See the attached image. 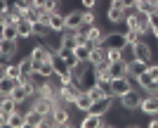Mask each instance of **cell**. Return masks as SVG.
Instances as JSON below:
<instances>
[{
    "instance_id": "1",
    "label": "cell",
    "mask_w": 158,
    "mask_h": 128,
    "mask_svg": "<svg viewBox=\"0 0 158 128\" xmlns=\"http://www.w3.org/2000/svg\"><path fill=\"white\" fill-rule=\"evenodd\" d=\"M144 90L142 88H132V90H127L125 95H120V97H116V100L120 102V107L127 109V112H137L139 107H142V100H144Z\"/></svg>"
},
{
    "instance_id": "2",
    "label": "cell",
    "mask_w": 158,
    "mask_h": 128,
    "mask_svg": "<svg viewBox=\"0 0 158 128\" xmlns=\"http://www.w3.org/2000/svg\"><path fill=\"white\" fill-rule=\"evenodd\" d=\"M83 93V88L78 86V81H71V83H59V97L64 104H73L76 97Z\"/></svg>"
},
{
    "instance_id": "3",
    "label": "cell",
    "mask_w": 158,
    "mask_h": 128,
    "mask_svg": "<svg viewBox=\"0 0 158 128\" xmlns=\"http://www.w3.org/2000/svg\"><path fill=\"white\" fill-rule=\"evenodd\" d=\"M102 45L106 47V50H123V47L127 45V38L123 31H109V33L104 36V43Z\"/></svg>"
},
{
    "instance_id": "4",
    "label": "cell",
    "mask_w": 158,
    "mask_h": 128,
    "mask_svg": "<svg viewBox=\"0 0 158 128\" xmlns=\"http://www.w3.org/2000/svg\"><path fill=\"white\" fill-rule=\"evenodd\" d=\"M109 88H111L113 97H120V95H125L127 90H132V78L130 76H118V78H111V83H109Z\"/></svg>"
},
{
    "instance_id": "5",
    "label": "cell",
    "mask_w": 158,
    "mask_h": 128,
    "mask_svg": "<svg viewBox=\"0 0 158 128\" xmlns=\"http://www.w3.org/2000/svg\"><path fill=\"white\" fill-rule=\"evenodd\" d=\"M132 50H135V57L142 62H146V64H151V45L146 43V38H142V41H137L135 45H132Z\"/></svg>"
},
{
    "instance_id": "6",
    "label": "cell",
    "mask_w": 158,
    "mask_h": 128,
    "mask_svg": "<svg viewBox=\"0 0 158 128\" xmlns=\"http://www.w3.org/2000/svg\"><path fill=\"white\" fill-rule=\"evenodd\" d=\"M83 24H85V10H71V12L66 14V29L78 31Z\"/></svg>"
},
{
    "instance_id": "7",
    "label": "cell",
    "mask_w": 158,
    "mask_h": 128,
    "mask_svg": "<svg viewBox=\"0 0 158 128\" xmlns=\"http://www.w3.org/2000/svg\"><path fill=\"white\" fill-rule=\"evenodd\" d=\"M52 121L54 126H66V123H71V114H69V109H66L64 102H59L52 112Z\"/></svg>"
},
{
    "instance_id": "8",
    "label": "cell",
    "mask_w": 158,
    "mask_h": 128,
    "mask_svg": "<svg viewBox=\"0 0 158 128\" xmlns=\"http://www.w3.org/2000/svg\"><path fill=\"white\" fill-rule=\"evenodd\" d=\"M26 114V128H43L45 126V116L47 114H40L38 109H28V112H24Z\"/></svg>"
},
{
    "instance_id": "9",
    "label": "cell",
    "mask_w": 158,
    "mask_h": 128,
    "mask_svg": "<svg viewBox=\"0 0 158 128\" xmlns=\"http://www.w3.org/2000/svg\"><path fill=\"white\" fill-rule=\"evenodd\" d=\"M83 128H99L104 126V114H94V112H85L83 121H80Z\"/></svg>"
},
{
    "instance_id": "10",
    "label": "cell",
    "mask_w": 158,
    "mask_h": 128,
    "mask_svg": "<svg viewBox=\"0 0 158 128\" xmlns=\"http://www.w3.org/2000/svg\"><path fill=\"white\" fill-rule=\"evenodd\" d=\"M92 95L87 93V90H83V93L78 95V97H76V102H73V107L78 109V112H83V114H85V112H90V107H92Z\"/></svg>"
},
{
    "instance_id": "11",
    "label": "cell",
    "mask_w": 158,
    "mask_h": 128,
    "mask_svg": "<svg viewBox=\"0 0 158 128\" xmlns=\"http://www.w3.org/2000/svg\"><path fill=\"white\" fill-rule=\"evenodd\" d=\"M17 29H19V38H31V36H35V24L28 21L26 17H21V19L17 21Z\"/></svg>"
},
{
    "instance_id": "12",
    "label": "cell",
    "mask_w": 158,
    "mask_h": 128,
    "mask_svg": "<svg viewBox=\"0 0 158 128\" xmlns=\"http://www.w3.org/2000/svg\"><path fill=\"white\" fill-rule=\"evenodd\" d=\"M142 112L144 114H158V95H144V100H142Z\"/></svg>"
},
{
    "instance_id": "13",
    "label": "cell",
    "mask_w": 158,
    "mask_h": 128,
    "mask_svg": "<svg viewBox=\"0 0 158 128\" xmlns=\"http://www.w3.org/2000/svg\"><path fill=\"white\" fill-rule=\"evenodd\" d=\"M50 31H54V33H64V31H66V14L52 12V19H50Z\"/></svg>"
},
{
    "instance_id": "14",
    "label": "cell",
    "mask_w": 158,
    "mask_h": 128,
    "mask_svg": "<svg viewBox=\"0 0 158 128\" xmlns=\"http://www.w3.org/2000/svg\"><path fill=\"white\" fill-rule=\"evenodd\" d=\"M146 69H149V64H146V62H142V60H137V57L127 62V74H130V78H137L139 74H144Z\"/></svg>"
},
{
    "instance_id": "15",
    "label": "cell",
    "mask_w": 158,
    "mask_h": 128,
    "mask_svg": "<svg viewBox=\"0 0 158 128\" xmlns=\"http://www.w3.org/2000/svg\"><path fill=\"white\" fill-rule=\"evenodd\" d=\"M116 97H102V100H94L92 107H90V112H94V114H106V112H111V104Z\"/></svg>"
},
{
    "instance_id": "16",
    "label": "cell",
    "mask_w": 158,
    "mask_h": 128,
    "mask_svg": "<svg viewBox=\"0 0 158 128\" xmlns=\"http://www.w3.org/2000/svg\"><path fill=\"white\" fill-rule=\"evenodd\" d=\"M104 62H109L106 60V47L104 45H94L92 52H90V64H92V67H99V64H104Z\"/></svg>"
},
{
    "instance_id": "17",
    "label": "cell",
    "mask_w": 158,
    "mask_h": 128,
    "mask_svg": "<svg viewBox=\"0 0 158 128\" xmlns=\"http://www.w3.org/2000/svg\"><path fill=\"white\" fill-rule=\"evenodd\" d=\"M0 55H2V60H12L14 55H17V41L2 38V41H0Z\"/></svg>"
},
{
    "instance_id": "18",
    "label": "cell",
    "mask_w": 158,
    "mask_h": 128,
    "mask_svg": "<svg viewBox=\"0 0 158 128\" xmlns=\"http://www.w3.org/2000/svg\"><path fill=\"white\" fill-rule=\"evenodd\" d=\"M17 88V81L10 76H0V97H10L12 90Z\"/></svg>"
},
{
    "instance_id": "19",
    "label": "cell",
    "mask_w": 158,
    "mask_h": 128,
    "mask_svg": "<svg viewBox=\"0 0 158 128\" xmlns=\"http://www.w3.org/2000/svg\"><path fill=\"white\" fill-rule=\"evenodd\" d=\"M92 43H87V45H76L73 47V52H76V57H78L83 64H90V52H92Z\"/></svg>"
},
{
    "instance_id": "20",
    "label": "cell",
    "mask_w": 158,
    "mask_h": 128,
    "mask_svg": "<svg viewBox=\"0 0 158 128\" xmlns=\"http://www.w3.org/2000/svg\"><path fill=\"white\" fill-rule=\"evenodd\" d=\"M109 69H111L113 78H118V76H130V74H127V62H125V60L109 62Z\"/></svg>"
},
{
    "instance_id": "21",
    "label": "cell",
    "mask_w": 158,
    "mask_h": 128,
    "mask_svg": "<svg viewBox=\"0 0 158 128\" xmlns=\"http://www.w3.org/2000/svg\"><path fill=\"white\" fill-rule=\"evenodd\" d=\"M87 36H90V43H92V45H102V43H104V36H106V33L97 26V24H92V26L87 29Z\"/></svg>"
},
{
    "instance_id": "22",
    "label": "cell",
    "mask_w": 158,
    "mask_h": 128,
    "mask_svg": "<svg viewBox=\"0 0 158 128\" xmlns=\"http://www.w3.org/2000/svg\"><path fill=\"white\" fill-rule=\"evenodd\" d=\"M2 38H7V41H19V29H17V24H2Z\"/></svg>"
},
{
    "instance_id": "23",
    "label": "cell",
    "mask_w": 158,
    "mask_h": 128,
    "mask_svg": "<svg viewBox=\"0 0 158 128\" xmlns=\"http://www.w3.org/2000/svg\"><path fill=\"white\" fill-rule=\"evenodd\" d=\"M19 69H21V76H33L35 64H33L31 55H28V57H24V60H19Z\"/></svg>"
},
{
    "instance_id": "24",
    "label": "cell",
    "mask_w": 158,
    "mask_h": 128,
    "mask_svg": "<svg viewBox=\"0 0 158 128\" xmlns=\"http://www.w3.org/2000/svg\"><path fill=\"white\" fill-rule=\"evenodd\" d=\"M125 19V10H123V7H109V21H111V24H120V21Z\"/></svg>"
},
{
    "instance_id": "25",
    "label": "cell",
    "mask_w": 158,
    "mask_h": 128,
    "mask_svg": "<svg viewBox=\"0 0 158 128\" xmlns=\"http://www.w3.org/2000/svg\"><path fill=\"white\" fill-rule=\"evenodd\" d=\"M17 107H19V102L14 100L12 95H10V97H2V102H0V112H7V114L17 112Z\"/></svg>"
},
{
    "instance_id": "26",
    "label": "cell",
    "mask_w": 158,
    "mask_h": 128,
    "mask_svg": "<svg viewBox=\"0 0 158 128\" xmlns=\"http://www.w3.org/2000/svg\"><path fill=\"white\" fill-rule=\"evenodd\" d=\"M135 10H137V12H146V14H151V12H156V10H158V5L153 2V0H139L137 5H135Z\"/></svg>"
},
{
    "instance_id": "27",
    "label": "cell",
    "mask_w": 158,
    "mask_h": 128,
    "mask_svg": "<svg viewBox=\"0 0 158 128\" xmlns=\"http://www.w3.org/2000/svg\"><path fill=\"white\" fill-rule=\"evenodd\" d=\"M12 97H14V100H17V102L21 104V102H26L28 97H31V93H28V90H26L24 86H19V83H17V88L12 90Z\"/></svg>"
},
{
    "instance_id": "28",
    "label": "cell",
    "mask_w": 158,
    "mask_h": 128,
    "mask_svg": "<svg viewBox=\"0 0 158 128\" xmlns=\"http://www.w3.org/2000/svg\"><path fill=\"white\" fill-rule=\"evenodd\" d=\"M125 38H127V43H130V45H135L137 41H142V38H144V33H142V31H137V29H127V31H125Z\"/></svg>"
},
{
    "instance_id": "29",
    "label": "cell",
    "mask_w": 158,
    "mask_h": 128,
    "mask_svg": "<svg viewBox=\"0 0 158 128\" xmlns=\"http://www.w3.org/2000/svg\"><path fill=\"white\" fill-rule=\"evenodd\" d=\"M24 17H26L28 21H33V24H38V21H40V10L31 5V7L26 10V12H24Z\"/></svg>"
},
{
    "instance_id": "30",
    "label": "cell",
    "mask_w": 158,
    "mask_h": 128,
    "mask_svg": "<svg viewBox=\"0 0 158 128\" xmlns=\"http://www.w3.org/2000/svg\"><path fill=\"white\" fill-rule=\"evenodd\" d=\"M106 60H109V62L123 60V50H106Z\"/></svg>"
},
{
    "instance_id": "31",
    "label": "cell",
    "mask_w": 158,
    "mask_h": 128,
    "mask_svg": "<svg viewBox=\"0 0 158 128\" xmlns=\"http://www.w3.org/2000/svg\"><path fill=\"white\" fill-rule=\"evenodd\" d=\"M85 10V7H83ZM94 21H97V14H94V10H85V24L87 26H92Z\"/></svg>"
},
{
    "instance_id": "32",
    "label": "cell",
    "mask_w": 158,
    "mask_h": 128,
    "mask_svg": "<svg viewBox=\"0 0 158 128\" xmlns=\"http://www.w3.org/2000/svg\"><path fill=\"white\" fill-rule=\"evenodd\" d=\"M31 5H33L31 0H17V10H21V12H26Z\"/></svg>"
},
{
    "instance_id": "33",
    "label": "cell",
    "mask_w": 158,
    "mask_h": 128,
    "mask_svg": "<svg viewBox=\"0 0 158 128\" xmlns=\"http://www.w3.org/2000/svg\"><path fill=\"white\" fill-rule=\"evenodd\" d=\"M146 71L151 74V78H153V81H158V64H153V62H151V64H149V69H146Z\"/></svg>"
},
{
    "instance_id": "34",
    "label": "cell",
    "mask_w": 158,
    "mask_h": 128,
    "mask_svg": "<svg viewBox=\"0 0 158 128\" xmlns=\"http://www.w3.org/2000/svg\"><path fill=\"white\" fill-rule=\"evenodd\" d=\"M33 2V7H38V10H47V2L50 0H31Z\"/></svg>"
},
{
    "instance_id": "35",
    "label": "cell",
    "mask_w": 158,
    "mask_h": 128,
    "mask_svg": "<svg viewBox=\"0 0 158 128\" xmlns=\"http://www.w3.org/2000/svg\"><path fill=\"white\" fill-rule=\"evenodd\" d=\"M80 2H83L85 10H94V7H97V0H80Z\"/></svg>"
},
{
    "instance_id": "36",
    "label": "cell",
    "mask_w": 158,
    "mask_h": 128,
    "mask_svg": "<svg viewBox=\"0 0 158 128\" xmlns=\"http://www.w3.org/2000/svg\"><path fill=\"white\" fill-rule=\"evenodd\" d=\"M135 5H137V0H123V7H125V10H135Z\"/></svg>"
},
{
    "instance_id": "37",
    "label": "cell",
    "mask_w": 158,
    "mask_h": 128,
    "mask_svg": "<svg viewBox=\"0 0 158 128\" xmlns=\"http://www.w3.org/2000/svg\"><path fill=\"white\" fill-rule=\"evenodd\" d=\"M149 126H151V128H158V116H156V119H151V123H149Z\"/></svg>"
},
{
    "instance_id": "38",
    "label": "cell",
    "mask_w": 158,
    "mask_h": 128,
    "mask_svg": "<svg viewBox=\"0 0 158 128\" xmlns=\"http://www.w3.org/2000/svg\"><path fill=\"white\" fill-rule=\"evenodd\" d=\"M156 43H158V36H156Z\"/></svg>"
},
{
    "instance_id": "39",
    "label": "cell",
    "mask_w": 158,
    "mask_h": 128,
    "mask_svg": "<svg viewBox=\"0 0 158 128\" xmlns=\"http://www.w3.org/2000/svg\"><path fill=\"white\" fill-rule=\"evenodd\" d=\"M137 2H139V0H137Z\"/></svg>"
}]
</instances>
